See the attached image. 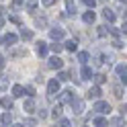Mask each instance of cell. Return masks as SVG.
Listing matches in <instances>:
<instances>
[{"mask_svg": "<svg viewBox=\"0 0 127 127\" xmlns=\"http://www.w3.org/2000/svg\"><path fill=\"white\" fill-rule=\"evenodd\" d=\"M58 90H60V80H55V78H53V80H49V86H47V92H49L47 96H49V98H53Z\"/></svg>", "mask_w": 127, "mask_h": 127, "instance_id": "6da1fadb", "label": "cell"}, {"mask_svg": "<svg viewBox=\"0 0 127 127\" xmlns=\"http://www.w3.org/2000/svg\"><path fill=\"white\" fill-rule=\"evenodd\" d=\"M70 105H72V109H74L76 115H80L82 111H84V102H82L80 98H72V100H70Z\"/></svg>", "mask_w": 127, "mask_h": 127, "instance_id": "7a4b0ae2", "label": "cell"}, {"mask_svg": "<svg viewBox=\"0 0 127 127\" xmlns=\"http://www.w3.org/2000/svg\"><path fill=\"white\" fill-rule=\"evenodd\" d=\"M94 111H96V113H109V111H111V105L105 102V100H98L96 105H94Z\"/></svg>", "mask_w": 127, "mask_h": 127, "instance_id": "3957f363", "label": "cell"}, {"mask_svg": "<svg viewBox=\"0 0 127 127\" xmlns=\"http://www.w3.org/2000/svg\"><path fill=\"white\" fill-rule=\"evenodd\" d=\"M64 66V60L60 58V55H55V58H51L49 60V68H53V70H60Z\"/></svg>", "mask_w": 127, "mask_h": 127, "instance_id": "277c9868", "label": "cell"}, {"mask_svg": "<svg viewBox=\"0 0 127 127\" xmlns=\"http://www.w3.org/2000/svg\"><path fill=\"white\" fill-rule=\"evenodd\" d=\"M49 35H51V39H53V41H60V39L64 37V29L55 27V29H51V31H49Z\"/></svg>", "mask_w": 127, "mask_h": 127, "instance_id": "5b68a950", "label": "cell"}, {"mask_svg": "<svg viewBox=\"0 0 127 127\" xmlns=\"http://www.w3.org/2000/svg\"><path fill=\"white\" fill-rule=\"evenodd\" d=\"M86 96H88V98H98V96H100V88H98V86H92Z\"/></svg>", "mask_w": 127, "mask_h": 127, "instance_id": "8992f818", "label": "cell"}, {"mask_svg": "<svg viewBox=\"0 0 127 127\" xmlns=\"http://www.w3.org/2000/svg\"><path fill=\"white\" fill-rule=\"evenodd\" d=\"M102 17H105V21L113 23V21H115V12L111 10V8H105V10H102Z\"/></svg>", "mask_w": 127, "mask_h": 127, "instance_id": "52a82bcc", "label": "cell"}, {"mask_svg": "<svg viewBox=\"0 0 127 127\" xmlns=\"http://www.w3.org/2000/svg\"><path fill=\"white\" fill-rule=\"evenodd\" d=\"M4 43L6 45H14V43H17V35H12V33L4 35Z\"/></svg>", "mask_w": 127, "mask_h": 127, "instance_id": "ba28073f", "label": "cell"}, {"mask_svg": "<svg viewBox=\"0 0 127 127\" xmlns=\"http://www.w3.org/2000/svg\"><path fill=\"white\" fill-rule=\"evenodd\" d=\"M72 98H74V96H72V92H70V90H64V92H62V96H60L62 102H70Z\"/></svg>", "mask_w": 127, "mask_h": 127, "instance_id": "9c48e42d", "label": "cell"}, {"mask_svg": "<svg viewBox=\"0 0 127 127\" xmlns=\"http://www.w3.org/2000/svg\"><path fill=\"white\" fill-rule=\"evenodd\" d=\"M23 109H25L27 113H31V111L35 109V100H33V98H27V100H25V107H23Z\"/></svg>", "mask_w": 127, "mask_h": 127, "instance_id": "30bf717a", "label": "cell"}, {"mask_svg": "<svg viewBox=\"0 0 127 127\" xmlns=\"http://www.w3.org/2000/svg\"><path fill=\"white\" fill-rule=\"evenodd\" d=\"M66 49H70V51H76V49H78V41H76V39H70V41L66 43Z\"/></svg>", "mask_w": 127, "mask_h": 127, "instance_id": "8fae6325", "label": "cell"}, {"mask_svg": "<svg viewBox=\"0 0 127 127\" xmlns=\"http://www.w3.org/2000/svg\"><path fill=\"white\" fill-rule=\"evenodd\" d=\"M10 121H12V117H10V113H4L2 117H0V123H2L4 127H6V125H10Z\"/></svg>", "mask_w": 127, "mask_h": 127, "instance_id": "7c38bea8", "label": "cell"}, {"mask_svg": "<svg viewBox=\"0 0 127 127\" xmlns=\"http://www.w3.org/2000/svg\"><path fill=\"white\" fill-rule=\"evenodd\" d=\"M37 53H39V55H45V53H47V45H45L43 41L37 43Z\"/></svg>", "mask_w": 127, "mask_h": 127, "instance_id": "4fadbf2b", "label": "cell"}, {"mask_svg": "<svg viewBox=\"0 0 127 127\" xmlns=\"http://www.w3.org/2000/svg\"><path fill=\"white\" fill-rule=\"evenodd\" d=\"M23 92H25V88H23L21 84H17V86H12V94H14V96H23Z\"/></svg>", "mask_w": 127, "mask_h": 127, "instance_id": "5bb4252c", "label": "cell"}, {"mask_svg": "<svg viewBox=\"0 0 127 127\" xmlns=\"http://www.w3.org/2000/svg\"><path fill=\"white\" fill-rule=\"evenodd\" d=\"M117 74L121 76V80H123V84H125V64H119V66H117Z\"/></svg>", "mask_w": 127, "mask_h": 127, "instance_id": "9a60e30c", "label": "cell"}, {"mask_svg": "<svg viewBox=\"0 0 127 127\" xmlns=\"http://www.w3.org/2000/svg\"><path fill=\"white\" fill-rule=\"evenodd\" d=\"M84 23H94V12H92V10L84 12Z\"/></svg>", "mask_w": 127, "mask_h": 127, "instance_id": "2e32d148", "label": "cell"}, {"mask_svg": "<svg viewBox=\"0 0 127 127\" xmlns=\"http://www.w3.org/2000/svg\"><path fill=\"white\" fill-rule=\"evenodd\" d=\"M90 76H92V72H90V68H88V66H84V68H82V78H84V80H88Z\"/></svg>", "mask_w": 127, "mask_h": 127, "instance_id": "e0dca14e", "label": "cell"}, {"mask_svg": "<svg viewBox=\"0 0 127 127\" xmlns=\"http://www.w3.org/2000/svg\"><path fill=\"white\" fill-rule=\"evenodd\" d=\"M94 125H96V127H107V119L96 117V119H94Z\"/></svg>", "mask_w": 127, "mask_h": 127, "instance_id": "ac0fdd59", "label": "cell"}, {"mask_svg": "<svg viewBox=\"0 0 127 127\" xmlns=\"http://www.w3.org/2000/svg\"><path fill=\"white\" fill-rule=\"evenodd\" d=\"M0 105H2L4 109H12V100L10 98H2V100H0Z\"/></svg>", "mask_w": 127, "mask_h": 127, "instance_id": "d6986e66", "label": "cell"}, {"mask_svg": "<svg viewBox=\"0 0 127 127\" xmlns=\"http://www.w3.org/2000/svg\"><path fill=\"white\" fill-rule=\"evenodd\" d=\"M35 25H37V27H45V25H47L45 17H37V19H35Z\"/></svg>", "mask_w": 127, "mask_h": 127, "instance_id": "ffe728a7", "label": "cell"}, {"mask_svg": "<svg viewBox=\"0 0 127 127\" xmlns=\"http://www.w3.org/2000/svg\"><path fill=\"white\" fill-rule=\"evenodd\" d=\"M66 4H68V12H76V4H74V0H66Z\"/></svg>", "mask_w": 127, "mask_h": 127, "instance_id": "44dd1931", "label": "cell"}, {"mask_svg": "<svg viewBox=\"0 0 127 127\" xmlns=\"http://www.w3.org/2000/svg\"><path fill=\"white\" fill-rule=\"evenodd\" d=\"M21 37L29 41V39H33V33H31V31H25V29H23V31H21Z\"/></svg>", "mask_w": 127, "mask_h": 127, "instance_id": "7402d4cb", "label": "cell"}, {"mask_svg": "<svg viewBox=\"0 0 127 127\" xmlns=\"http://www.w3.org/2000/svg\"><path fill=\"white\" fill-rule=\"evenodd\" d=\"M105 80H107V76H105V74H96V76H94V82H96V84H102Z\"/></svg>", "mask_w": 127, "mask_h": 127, "instance_id": "603a6c76", "label": "cell"}, {"mask_svg": "<svg viewBox=\"0 0 127 127\" xmlns=\"http://www.w3.org/2000/svg\"><path fill=\"white\" fill-rule=\"evenodd\" d=\"M109 31H111V27H107V25H105V27H98V35H100V37H105Z\"/></svg>", "mask_w": 127, "mask_h": 127, "instance_id": "cb8c5ba5", "label": "cell"}, {"mask_svg": "<svg viewBox=\"0 0 127 127\" xmlns=\"http://www.w3.org/2000/svg\"><path fill=\"white\" fill-rule=\"evenodd\" d=\"M35 6H37V0H29V2H27V10L33 12V10H35Z\"/></svg>", "mask_w": 127, "mask_h": 127, "instance_id": "d4e9b609", "label": "cell"}, {"mask_svg": "<svg viewBox=\"0 0 127 127\" xmlns=\"http://www.w3.org/2000/svg\"><path fill=\"white\" fill-rule=\"evenodd\" d=\"M62 49H64V45H60V43H53V45H51V51H53V53H60Z\"/></svg>", "mask_w": 127, "mask_h": 127, "instance_id": "484cf974", "label": "cell"}, {"mask_svg": "<svg viewBox=\"0 0 127 127\" xmlns=\"http://www.w3.org/2000/svg\"><path fill=\"white\" fill-rule=\"evenodd\" d=\"M53 117H62V105H55L53 107Z\"/></svg>", "mask_w": 127, "mask_h": 127, "instance_id": "4316f807", "label": "cell"}, {"mask_svg": "<svg viewBox=\"0 0 127 127\" xmlns=\"http://www.w3.org/2000/svg\"><path fill=\"white\" fill-rule=\"evenodd\" d=\"M113 92H115V96H117V98H121V96H123V90H121V86H115V88H113Z\"/></svg>", "mask_w": 127, "mask_h": 127, "instance_id": "83f0119b", "label": "cell"}, {"mask_svg": "<svg viewBox=\"0 0 127 127\" xmlns=\"http://www.w3.org/2000/svg\"><path fill=\"white\" fill-rule=\"evenodd\" d=\"M6 88H8V80L2 78V80H0V90H6Z\"/></svg>", "mask_w": 127, "mask_h": 127, "instance_id": "f1b7e54d", "label": "cell"}, {"mask_svg": "<svg viewBox=\"0 0 127 127\" xmlns=\"http://www.w3.org/2000/svg\"><path fill=\"white\" fill-rule=\"evenodd\" d=\"M78 60H80V62H86V60H88V53H86V51H82L80 55H78Z\"/></svg>", "mask_w": 127, "mask_h": 127, "instance_id": "f546056e", "label": "cell"}, {"mask_svg": "<svg viewBox=\"0 0 127 127\" xmlns=\"http://www.w3.org/2000/svg\"><path fill=\"white\" fill-rule=\"evenodd\" d=\"M58 80H70V74H66V72H62V74L58 76Z\"/></svg>", "mask_w": 127, "mask_h": 127, "instance_id": "4dcf8cb0", "label": "cell"}, {"mask_svg": "<svg viewBox=\"0 0 127 127\" xmlns=\"http://www.w3.org/2000/svg\"><path fill=\"white\" fill-rule=\"evenodd\" d=\"M60 127H72V125H70L68 119H62V121H60Z\"/></svg>", "mask_w": 127, "mask_h": 127, "instance_id": "1f68e13d", "label": "cell"}, {"mask_svg": "<svg viewBox=\"0 0 127 127\" xmlns=\"http://www.w3.org/2000/svg\"><path fill=\"white\" fill-rule=\"evenodd\" d=\"M82 2H84L86 6H90V8H92V6H94V0H82Z\"/></svg>", "mask_w": 127, "mask_h": 127, "instance_id": "d6a6232c", "label": "cell"}, {"mask_svg": "<svg viewBox=\"0 0 127 127\" xmlns=\"http://www.w3.org/2000/svg\"><path fill=\"white\" fill-rule=\"evenodd\" d=\"M27 94H31V96L35 94V88H33V86H27Z\"/></svg>", "mask_w": 127, "mask_h": 127, "instance_id": "836d02e7", "label": "cell"}, {"mask_svg": "<svg viewBox=\"0 0 127 127\" xmlns=\"http://www.w3.org/2000/svg\"><path fill=\"white\" fill-rule=\"evenodd\" d=\"M25 123H27V125H29V127H33V125H35V123H37V121H35V119H27V121H25Z\"/></svg>", "mask_w": 127, "mask_h": 127, "instance_id": "e575fe53", "label": "cell"}, {"mask_svg": "<svg viewBox=\"0 0 127 127\" xmlns=\"http://www.w3.org/2000/svg\"><path fill=\"white\" fill-rule=\"evenodd\" d=\"M53 2H55V0H43V4H45V6H51Z\"/></svg>", "mask_w": 127, "mask_h": 127, "instance_id": "d590c367", "label": "cell"}, {"mask_svg": "<svg viewBox=\"0 0 127 127\" xmlns=\"http://www.w3.org/2000/svg\"><path fill=\"white\" fill-rule=\"evenodd\" d=\"M0 68H4V58L0 55Z\"/></svg>", "mask_w": 127, "mask_h": 127, "instance_id": "8d00e7d4", "label": "cell"}, {"mask_svg": "<svg viewBox=\"0 0 127 127\" xmlns=\"http://www.w3.org/2000/svg\"><path fill=\"white\" fill-rule=\"evenodd\" d=\"M2 25H4V19H2V17H0V27H2Z\"/></svg>", "mask_w": 127, "mask_h": 127, "instance_id": "74e56055", "label": "cell"}, {"mask_svg": "<svg viewBox=\"0 0 127 127\" xmlns=\"http://www.w3.org/2000/svg\"><path fill=\"white\" fill-rule=\"evenodd\" d=\"M12 127H23V125H12Z\"/></svg>", "mask_w": 127, "mask_h": 127, "instance_id": "f35d334b", "label": "cell"}]
</instances>
